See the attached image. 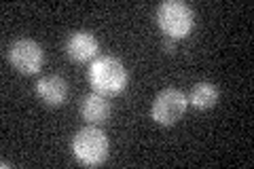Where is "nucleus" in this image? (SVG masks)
Segmentation results:
<instances>
[{"label": "nucleus", "mask_w": 254, "mask_h": 169, "mask_svg": "<svg viewBox=\"0 0 254 169\" xmlns=\"http://www.w3.org/2000/svg\"><path fill=\"white\" fill-rule=\"evenodd\" d=\"M187 106H189L187 95L180 89H172L170 87V89H163L155 98L153 108H150V116H153L155 123L170 127V125H176L182 118V114L187 112Z\"/></svg>", "instance_id": "20e7f679"}, {"label": "nucleus", "mask_w": 254, "mask_h": 169, "mask_svg": "<svg viewBox=\"0 0 254 169\" xmlns=\"http://www.w3.org/2000/svg\"><path fill=\"white\" fill-rule=\"evenodd\" d=\"M98 38L87 30H76L66 38V55L76 63L93 61L98 55Z\"/></svg>", "instance_id": "423d86ee"}, {"label": "nucleus", "mask_w": 254, "mask_h": 169, "mask_svg": "<svg viewBox=\"0 0 254 169\" xmlns=\"http://www.w3.org/2000/svg\"><path fill=\"white\" fill-rule=\"evenodd\" d=\"M157 23L161 32L172 40H182L190 34L195 23L193 9L182 0H168L157 9Z\"/></svg>", "instance_id": "f03ea898"}, {"label": "nucleus", "mask_w": 254, "mask_h": 169, "mask_svg": "<svg viewBox=\"0 0 254 169\" xmlns=\"http://www.w3.org/2000/svg\"><path fill=\"white\" fill-rule=\"evenodd\" d=\"M89 83L95 93L113 98L119 95L127 87V68L121 63V59L113 55H102L95 57L89 66Z\"/></svg>", "instance_id": "f257e3e1"}, {"label": "nucleus", "mask_w": 254, "mask_h": 169, "mask_svg": "<svg viewBox=\"0 0 254 169\" xmlns=\"http://www.w3.org/2000/svg\"><path fill=\"white\" fill-rule=\"evenodd\" d=\"M163 49H165V53H174V49H176V40H172V38H165L163 40Z\"/></svg>", "instance_id": "9d476101"}, {"label": "nucleus", "mask_w": 254, "mask_h": 169, "mask_svg": "<svg viewBox=\"0 0 254 169\" xmlns=\"http://www.w3.org/2000/svg\"><path fill=\"white\" fill-rule=\"evenodd\" d=\"M110 112H113V106H110L108 98L95 91L85 95V100L81 104V114L89 125H104L110 118Z\"/></svg>", "instance_id": "6e6552de"}, {"label": "nucleus", "mask_w": 254, "mask_h": 169, "mask_svg": "<svg viewBox=\"0 0 254 169\" xmlns=\"http://www.w3.org/2000/svg\"><path fill=\"white\" fill-rule=\"evenodd\" d=\"M9 61L21 74H36L45 61L43 47L32 38H17L9 47Z\"/></svg>", "instance_id": "39448f33"}, {"label": "nucleus", "mask_w": 254, "mask_h": 169, "mask_svg": "<svg viewBox=\"0 0 254 169\" xmlns=\"http://www.w3.org/2000/svg\"><path fill=\"white\" fill-rule=\"evenodd\" d=\"M187 100L193 104L195 108L208 110L212 106H216V102H218V87L214 83H210V80H201V83H197L193 89H190Z\"/></svg>", "instance_id": "1a4fd4ad"}, {"label": "nucleus", "mask_w": 254, "mask_h": 169, "mask_svg": "<svg viewBox=\"0 0 254 169\" xmlns=\"http://www.w3.org/2000/svg\"><path fill=\"white\" fill-rule=\"evenodd\" d=\"M72 152L78 163L87 167H98L108 157V138L98 125L78 129L72 140Z\"/></svg>", "instance_id": "7ed1b4c3"}, {"label": "nucleus", "mask_w": 254, "mask_h": 169, "mask_svg": "<svg viewBox=\"0 0 254 169\" xmlns=\"http://www.w3.org/2000/svg\"><path fill=\"white\" fill-rule=\"evenodd\" d=\"M36 95L47 106H62L68 98V83L58 74L43 76L36 83Z\"/></svg>", "instance_id": "0eeeda50"}]
</instances>
